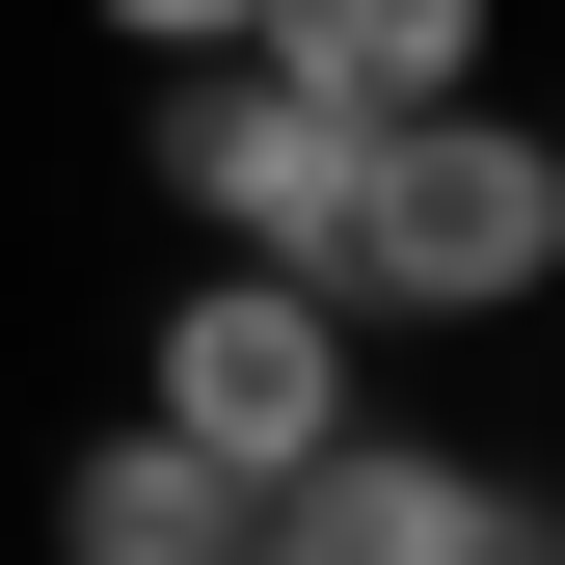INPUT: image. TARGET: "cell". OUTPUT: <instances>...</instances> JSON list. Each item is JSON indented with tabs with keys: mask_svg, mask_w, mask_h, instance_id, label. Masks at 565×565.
Returning <instances> with one entry per match:
<instances>
[{
	"mask_svg": "<svg viewBox=\"0 0 565 565\" xmlns=\"http://www.w3.org/2000/svg\"><path fill=\"white\" fill-rule=\"evenodd\" d=\"M539 269H565V162H539V135H484L458 82L350 135V216H323V297H431V323H484V297H539Z\"/></svg>",
	"mask_w": 565,
	"mask_h": 565,
	"instance_id": "6da1fadb",
	"label": "cell"
},
{
	"mask_svg": "<svg viewBox=\"0 0 565 565\" xmlns=\"http://www.w3.org/2000/svg\"><path fill=\"white\" fill-rule=\"evenodd\" d=\"M350 135H377V108H323L269 28H189V82H162V189H189V216H243V269H323Z\"/></svg>",
	"mask_w": 565,
	"mask_h": 565,
	"instance_id": "7a4b0ae2",
	"label": "cell"
},
{
	"mask_svg": "<svg viewBox=\"0 0 565 565\" xmlns=\"http://www.w3.org/2000/svg\"><path fill=\"white\" fill-rule=\"evenodd\" d=\"M162 431L189 458H297V431H350V297L323 269H189V323H162Z\"/></svg>",
	"mask_w": 565,
	"mask_h": 565,
	"instance_id": "3957f363",
	"label": "cell"
},
{
	"mask_svg": "<svg viewBox=\"0 0 565 565\" xmlns=\"http://www.w3.org/2000/svg\"><path fill=\"white\" fill-rule=\"evenodd\" d=\"M243 565H539V512L484 458H377V431H297L243 484Z\"/></svg>",
	"mask_w": 565,
	"mask_h": 565,
	"instance_id": "277c9868",
	"label": "cell"
},
{
	"mask_svg": "<svg viewBox=\"0 0 565 565\" xmlns=\"http://www.w3.org/2000/svg\"><path fill=\"white\" fill-rule=\"evenodd\" d=\"M243 28H269V54H297V82H323V108H431V82H458V54H484V0H243Z\"/></svg>",
	"mask_w": 565,
	"mask_h": 565,
	"instance_id": "5b68a950",
	"label": "cell"
},
{
	"mask_svg": "<svg viewBox=\"0 0 565 565\" xmlns=\"http://www.w3.org/2000/svg\"><path fill=\"white\" fill-rule=\"evenodd\" d=\"M82 565H243V458H189V431H135L82 484Z\"/></svg>",
	"mask_w": 565,
	"mask_h": 565,
	"instance_id": "8992f818",
	"label": "cell"
},
{
	"mask_svg": "<svg viewBox=\"0 0 565 565\" xmlns=\"http://www.w3.org/2000/svg\"><path fill=\"white\" fill-rule=\"evenodd\" d=\"M108 28H135V54H189V28H243V0H108Z\"/></svg>",
	"mask_w": 565,
	"mask_h": 565,
	"instance_id": "52a82bcc",
	"label": "cell"
}]
</instances>
